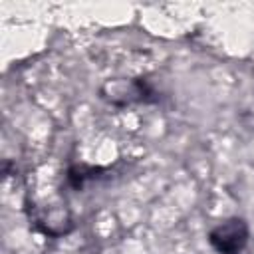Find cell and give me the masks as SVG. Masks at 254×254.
Instances as JSON below:
<instances>
[{
  "label": "cell",
  "instance_id": "cell-3",
  "mask_svg": "<svg viewBox=\"0 0 254 254\" xmlns=\"http://www.w3.org/2000/svg\"><path fill=\"white\" fill-rule=\"evenodd\" d=\"M101 171H103V169H99V167H89V165H83V163L71 165V167L67 169V185H69L73 190H81L83 185H85L87 181L97 179Z\"/></svg>",
  "mask_w": 254,
  "mask_h": 254
},
{
  "label": "cell",
  "instance_id": "cell-1",
  "mask_svg": "<svg viewBox=\"0 0 254 254\" xmlns=\"http://www.w3.org/2000/svg\"><path fill=\"white\" fill-rule=\"evenodd\" d=\"M101 97L115 105V107H125L133 103H153L157 101V91L149 85L147 79L143 77H133V79H109L101 85Z\"/></svg>",
  "mask_w": 254,
  "mask_h": 254
},
{
  "label": "cell",
  "instance_id": "cell-2",
  "mask_svg": "<svg viewBox=\"0 0 254 254\" xmlns=\"http://www.w3.org/2000/svg\"><path fill=\"white\" fill-rule=\"evenodd\" d=\"M248 238H250L248 224L244 218L238 216L226 218L224 222L214 226L208 234V242L218 254H240L246 248Z\"/></svg>",
  "mask_w": 254,
  "mask_h": 254
}]
</instances>
